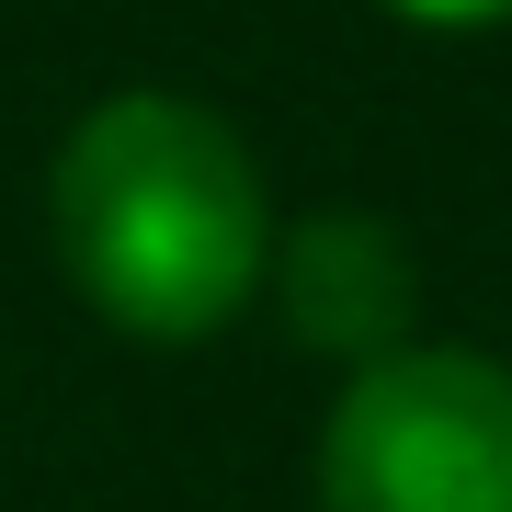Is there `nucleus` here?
Listing matches in <instances>:
<instances>
[{
    "label": "nucleus",
    "mask_w": 512,
    "mask_h": 512,
    "mask_svg": "<svg viewBox=\"0 0 512 512\" xmlns=\"http://www.w3.org/2000/svg\"><path fill=\"white\" fill-rule=\"evenodd\" d=\"M46 239L80 308L126 342H205L262 296L274 194L251 137L194 92H103L57 137Z\"/></svg>",
    "instance_id": "f257e3e1"
},
{
    "label": "nucleus",
    "mask_w": 512,
    "mask_h": 512,
    "mask_svg": "<svg viewBox=\"0 0 512 512\" xmlns=\"http://www.w3.org/2000/svg\"><path fill=\"white\" fill-rule=\"evenodd\" d=\"M319 512H512V365L478 342H399L319 421Z\"/></svg>",
    "instance_id": "f03ea898"
},
{
    "label": "nucleus",
    "mask_w": 512,
    "mask_h": 512,
    "mask_svg": "<svg viewBox=\"0 0 512 512\" xmlns=\"http://www.w3.org/2000/svg\"><path fill=\"white\" fill-rule=\"evenodd\" d=\"M262 296L285 308V330L330 365H376V353L421 342V262L410 239L365 217V205H319V217L274 228V262H262Z\"/></svg>",
    "instance_id": "7ed1b4c3"
},
{
    "label": "nucleus",
    "mask_w": 512,
    "mask_h": 512,
    "mask_svg": "<svg viewBox=\"0 0 512 512\" xmlns=\"http://www.w3.org/2000/svg\"><path fill=\"white\" fill-rule=\"evenodd\" d=\"M387 23H410V35H501L512 0H376Z\"/></svg>",
    "instance_id": "20e7f679"
}]
</instances>
